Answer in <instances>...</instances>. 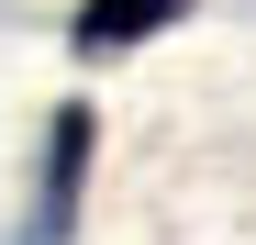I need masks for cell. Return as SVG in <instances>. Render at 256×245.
Returning a JSON list of instances; mask_svg holds the SVG:
<instances>
[{
  "mask_svg": "<svg viewBox=\"0 0 256 245\" xmlns=\"http://www.w3.org/2000/svg\"><path fill=\"white\" fill-rule=\"evenodd\" d=\"M90 156H100V112H90V100H56V112H45V168H34V223H22V245H67V234H78Z\"/></svg>",
  "mask_w": 256,
  "mask_h": 245,
  "instance_id": "1",
  "label": "cell"
},
{
  "mask_svg": "<svg viewBox=\"0 0 256 245\" xmlns=\"http://www.w3.org/2000/svg\"><path fill=\"white\" fill-rule=\"evenodd\" d=\"M178 12H190V0H78V12H67V45L100 67V56H134V45H156Z\"/></svg>",
  "mask_w": 256,
  "mask_h": 245,
  "instance_id": "2",
  "label": "cell"
}]
</instances>
